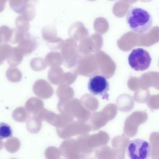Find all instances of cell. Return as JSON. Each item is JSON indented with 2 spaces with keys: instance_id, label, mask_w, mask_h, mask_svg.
<instances>
[{
  "instance_id": "cell-1",
  "label": "cell",
  "mask_w": 159,
  "mask_h": 159,
  "mask_svg": "<svg viewBox=\"0 0 159 159\" xmlns=\"http://www.w3.org/2000/svg\"><path fill=\"white\" fill-rule=\"evenodd\" d=\"M126 22L133 32L143 34L151 29L153 21L148 11L139 7H133L127 12Z\"/></svg>"
},
{
  "instance_id": "cell-2",
  "label": "cell",
  "mask_w": 159,
  "mask_h": 159,
  "mask_svg": "<svg viewBox=\"0 0 159 159\" xmlns=\"http://www.w3.org/2000/svg\"><path fill=\"white\" fill-rule=\"evenodd\" d=\"M131 67L136 71H143L149 67L152 58L145 49L137 48L132 51L128 58Z\"/></svg>"
},
{
  "instance_id": "cell-3",
  "label": "cell",
  "mask_w": 159,
  "mask_h": 159,
  "mask_svg": "<svg viewBox=\"0 0 159 159\" xmlns=\"http://www.w3.org/2000/svg\"><path fill=\"white\" fill-rule=\"evenodd\" d=\"M88 88L93 95L100 96L103 99H108L109 83L103 74H97L92 76L88 81Z\"/></svg>"
},
{
  "instance_id": "cell-4",
  "label": "cell",
  "mask_w": 159,
  "mask_h": 159,
  "mask_svg": "<svg viewBox=\"0 0 159 159\" xmlns=\"http://www.w3.org/2000/svg\"><path fill=\"white\" fill-rule=\"evenodd\" d=\"M127 154L131 159H148L151 154V146L146 140L136 139L127 147Z\"/></svg>"
},
{
  "instance_id": "cell-5",
  "label": "cell",
  "mask_w": 159,
  "mask_h": 159,
  "mask_svg": "<svg viewBox=\"0 0 159 159\" xmlns=\"http://www.w3.org/2000/svg\"><path fill=\"white\" fill-rule=\"evenodd\" d=\"M38 45L37 40L31 37V35L24 38L18 43V48L24 55L29 54L34 52Z\"/></svg>"
},
{
  "instance_id": "cell-6",
  "label": "cell",
  "mask_w": 159,
  "mask_h": 159,
  "mask_svg": "<svg viewBox=\"0 0 159 159\" xmlns=\"http://www.w3.org/2000/svg\"><path fill=\"white\" fill-rule=\"evenodd\" d=\"M24 56L18 47L12 48L10 55L7 58L8 63L11 66H16L21 63Z\"/></svg>"
},
{
  "instance_id": "cell-7",
  "label": "cell",
  "mask_w": 159,
  "mask_h": 159,
  "mask_svg": "<svg viewBox=\"0 0 159 159\" xmlns=\"http://www.w3.org/2000/svg\"><path fill=\"white\" fill-rule=\"evenodd\" d=\"M29 0H9L11 8L18 14L22 15L28 3Z\"/></svg>"
},
{
  "instance_id": "cell-8",
  "label": "cell",
  "mask_w": 159,
  "mask_h": 159,
  "mask_svg": "<svg viewBox=\"0 0 159 159\" xmlns=\"http://www.w3.org/2000/svg\"><path fill=\"white\" fill-rule=\"evenodd\" d=\"M36 15V10L35 5L29 2L22 14V16L27 21L30 22L34 19Z\"/></svg>"
},
{
  "instance_id": "cell-9",
  "label": "cell",
  "mask_w": 159,
  "mask_h": 159,
  "mask_svg": "<svg viewBox=\"0 0 159 159\" xmlns=\"http://www.w3.org/2000/svg\"><path fill=\"white\" fill-rule=\"evenodd\" d=\"M12 29L7 26H2L0 27V44L9 42L11 37Z\"/></svg>"
},
{
  "instance_id": "cell-10",
  "label": "cell",
  "mask_w": 159,
  "mask_h": 159,
  "mask_svg": "<svg viewBox=\"0 0 159 159\" xmlns=\"http://www.w3.org/2000/svg\"><path fill=\"white\" fill-rule=\"evenodd\" d=\"M13 135L11 127L5 123H0V139L10 138Z\"/></svg>"
},
{
  "instance_id": "cell-11",
  "label": "cell",
  "mask_w": 159,
  "mask_h": 159,
  "mask_svg": "<svg viewBox=\"0 0 159 159\" xmlns=\"http://www.w3.org/2000/svg\"><path fill=\"white\" fill-rule=\"evenodd\" d=\"M12 47L7 43L0 44V65L8 58L11 51Z\"/></svg>"
},
{
  "instance_id": "cell-12",
  "label": "cell",
  "mask_w": 159,
  "mask_h": 159,
  "mask_svg": "<svg viewBox=\"0 0 159 159\" xmlns=\"http://www.w3.org/2000/svg\"><path fill=\"white\" fill-rule=\"evenodd\" d=\"M42 37L44 40L47 41L48 42L53 40L55 37V30L52 27L46 26L43 28L42 31Z\"/></svg>"
},
{
  "instance_id": "cell-13",
  "label": "cell",
  "mask_w": 159,
  "mask_h": 159,
  "mask_svg": "<svg viewBox=\"0 0 159 159\" xmlns=\"http://www.w3.org/2000/svg\"><path fill=\"white\" fill-rule=\"evenodd\" d=\"M16 26L20 30H29L30 29L29 22L25 19L22 16H18L16 20Z\"/></svg>"
},
{
  "instance_id": "cell-14",
  "label": "cell",
  "mask_w": 159,
  "mask_h": 159,
  "mask_svg": "<svg viewBox=\"0 0 159 159\" xmlns=\"http://www.w3.org/2000/svg\"><path fill=\"white\" fill-rule=\"evenodd\" d=\"M8 0H0V13L3 11Z\"/></svg>"
},
{
  "instance_id": "cell-15",
  "label": "cell",
  "mask_w": 159,
  "mask_h": 159,
  "mask_svg": "<svg viewBox=\"0 0 159 159\" xmlns=\"http://www.w3.org/2000/svg\"><path fill=\"white\" fill-rule=\"evenodd\" d=\"M39 0H29V2H31V3H33L34 4H37Z\"/></svg>"
}]
</instances>
